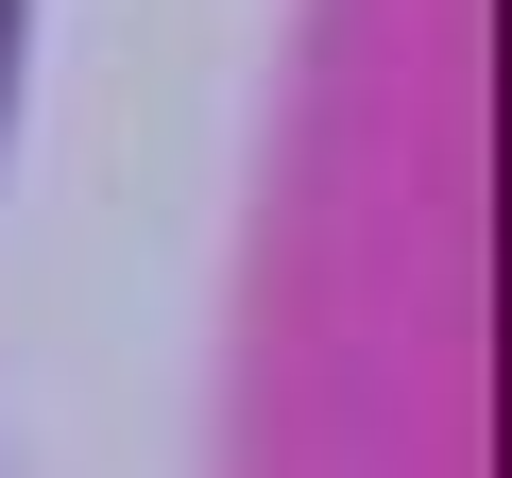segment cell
Returning a JSON list of instances; mask_svg holds the SVG:
<instances>
[{
	"mask_svg": "<svg viewBox=\"0 0 512 478\" xmlns=\"http://www.w3.org/2000/svg\"><path fill=\"white\" fill-rule=\"evenodd\" d=\"M18 18H35V0H0V69H18Z\"/></svg>",
	"mask_w": 512,
	"mask_h": 478,
	"instance_id": "cell-1",
	"label": "cell"
}]
</instances>
